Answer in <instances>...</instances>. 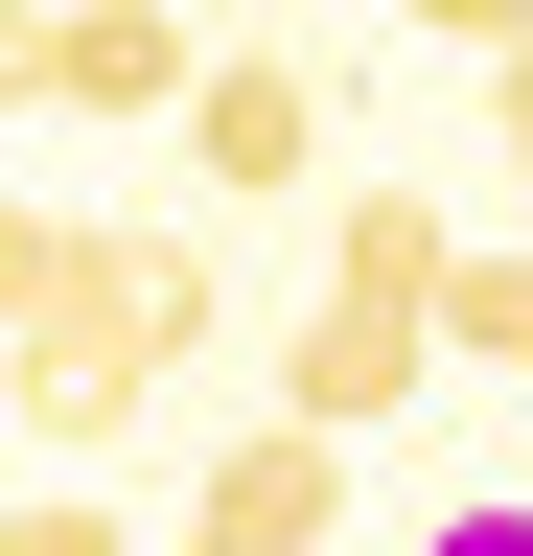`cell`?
<instances>
[{"mask_svg": "<svg viewBox=\"0 0 533 556\" xmlns=\"http://www.w3.org/2000/svg\"><path fill=\"white\" fill-rule=\"evenodd\" d=\"M186 348H210V232H93V208L0 232V371H24L47 441H116Z\"/></svg>", "mask_w": 533, "mask_h": 556, "instance_id": "cell-1", "label": "cell"}, {"mask_svg": "<svg viewBox=\"0 0 533 556\" xmlns=\"http://www.w3.org/2000/svg\"><path fill=\"white\" fill-rule=\"evenodd\" d=\"M210 93V47H186V0H24V116H163Z\"/></svg>", "mask_w": 533, "mask_h": 556, "instance_id": "cell-2", "label": "cell"}, {"mask_svg": "<svg viewBox=\"0 0 533 556\" xmlns=\"http://www.w3.org/2000/svg\"><path fill=\"white\" fill-rule=\"evenodd\" d=\"M186 186H232V208L325 186V70H302V47H232L210 93H186Z\"/></svg>", "mask_w": 533, "mask_h": 556, "instance_id": "cell-3", "label": "cell"}, {"mask_svg": "<svg viewBox=\"0 0 533 556\" xmlns=\"http://www.w3.org/2000/svg\"><path fill=\"white\" fill-rule=\"evenodd\" d=\"M325 510H348V441H325V417H232L186 556H325Z\"/></svg>", "mask_w": 533, "mask_h": 556, "instance_id": "cell-4", "label": "cell"}, {"mask_svg": "<svg viewBox=\"0 0 533 556\" xmlns=\"http://www.w3.org/2000/svg\"><path fill=\"white\" fill-rule=\"evenodd\" d=\"M418 348H441V302H348V278H325V302H302V348H279V417L371 441V417L418 394Z\"/></svg>", "mask_w": 533, "mask_h": 556, "instance_id": "cell-5", "label": "cell"}, {"mask_svg": "<svg viewBox=\"0 0 533 556\" xmlns=\"http://www.w3.org/2000/svg\"><path fill=\"white\" fill-rule=\"evenodd\" d=\"M325 278H348V302H464V232L418 186H348V208H325Z\"/></svg>", "mask_w": 533, "mask_h": 556, "instance_id": "cell-6", "label": "cell"}, {"mask_svg": "<svg viewBox=\"0 0 533 556\" xmlns=\"http://www.w3.org/2000/svg\"><path fill=\"white\" fill-rule=\"evenodd\" d=\"M441 348H464V371H533V232H510V255H464V302H441Z\"/></svg>", "mask_w": 533, "mask_h": 556, "instance_id": "cell-7", "label": "cell"}, {"mask_svg": "<svg viewBox=\"0 0 533 556\" xmlns=\"http://www.w3.org/2000/svg\"><path fill=\"white\" fill-rule=\"evenodd\" d=\"M0 556H140V533H116L93 486H24V510H0Z\"/></svg>", "mask_w": 533, "mask_h": 556, "instance_id": "cell-8", "label": "cell"}, {"mask_svg": "<svg viewBox=\"0 0 533 556\" xmlns=\"http://www.w3.org/2000/svg\"><path fill=\"white\" fill-rule=\"evenodd\" d=\"M394 24H418V47H487V70H510V47H533V0H394Z\"/></svg>", "mask_w": 533, "mask_h": 556, "instance_id": "cell-9", "label": "cell"}, {"mask_svg": "<svg viewBox=\"0 0 533 556\" xmlns=\"http://www.w3.org/2000/svg\"><path fill=\"white\" fill-rule=\"evenodd\" d=\"M418 556H533V486H464V510H441Z\"/></svg>", "mask_w": 533, "mask_h": 556, "instance_id": "cell-10", "label": "cell"}, {"mask_svg": "<svg viewBox=\"0 0 533 556\" xmlns=\"http://www.w3.org/2000/svg\"><path fill=\"white\" fill-rule=\"evenodd\" d=\"M487 139H510V186H533V47H510V70H487Z\"/></svg>", "mask_w": 533, "mask_h": 556, "instance_id": "cell-11", "label": "cell"}]
</instances>
